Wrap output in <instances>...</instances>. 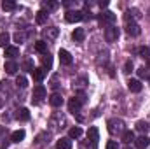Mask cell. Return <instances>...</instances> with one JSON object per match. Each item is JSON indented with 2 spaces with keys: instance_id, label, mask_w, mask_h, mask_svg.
<instances>
[{
  "instance_id": "obj_33",
  "label": "cell",
  "mask_w": 150,
  "mask_h": 149,
  "mask_svg": "<svg viewBox=\"0 0 150 149\" xmlns=\"http://www.w3.org/2000/svg\"><path fill=\"white\" fill-rule=\"evenodd\" d=\"M25 34H23V32H16V34H14V40H16V42H19V44H23V42H25Z\"/></svg>"
},
{
  "instance_id": "obj_11",
  "label": "cell",
  "mask_w": 150,
  "mask_h": 149,
  "mask_svg": "<svg viewBox=\"0 0 150 149\" xmlns=\"http://www.w3.org/2000/svg\"><path fill=\"white\" fill-rule=\"evenodd\" d=\"M49 104H51L52 107H61V105H63V97H61L59 93H52V95L49 97Z\"/></svg>"
},
{
  "instance_id": "obj_19",
  "label": "cell",
  "mask_w": 150,
  "mask_h": 149,
  "mask_svg": "<svg viewBox=\"0 0 150 149\" xmlns=\"http://www.w3.org/2000/svg\"><path fill=\"white\" fill-rule=\"evenodd\" d=\"M72 39H74L75 42H82V40L86 39V32H84V28H75L74 34H72Z\"/></svg>"
},
{
  "instance_id": "obj_15",
  "label": "cell",
  "mask_w": 150,
  "mask_h": 149,
  "mask_svg": "<svg viewBox=\"0 0 150 149\" xmlns=\"http://www.w3.org/2000/svg\"><path fill=\"white\" fill-rule=\"evenodd\" d=\"M149 144H150V140H149V137H145V135H142V137L134 139V146H136L138 149H145V148H149Z\"/></svg>"
},
{
  "instance_id": "obj_26",
  "label": "cell",
  "mask_w": 150,
  "mask_h": 149,
  "mask_svg": "<svg viewBox=\"0 0 150 149\" xmlns=\"http://www.w3.org/2000/svg\"><path fill=\"white\" fill-rule=\"evenodd\" d=\"M82 135V130L79 128V126H74V128H70V132H68V139H79Z\"/></svg>"
},
{
  "instance_id": "obj_21",
  "label": "cell",
  "mask_w": 150,
  "mask_h": 149,
  "mask_svg": "<svg viewBox=\"0 0 150 149\" xmlns=\"http://www.w3.org/2000/svg\"><path fill=\"white\" fill-rule=\"evenodd\" d=\"M25 130H16V132H12V135H11V140L12 142H21L23 139H25Z\"/></svg>"
},
{
  "instance_id": "obj_40",
  "label": "cell",
  "mask_w": 150,
  "mask_h": 149,
  "mask_svg": "<svg viewBox=\"0 0 150 149\" xmlns=\"http://www.w3.org/2000/svg\"><path fill=\"white\" fill-rule=\"evenodd\" d=\"M138 75H140V77L143 79V77H149V72H147L145 69H140V70H138Z\"/></svg>"
},
{
  "instance_id": "obj_41",
  "label": "cell",
  "mask_w": 150,
  "mask_h": 149,
  "mask_svg": "<svg viewBox=\"0 0 150 149\" xmlns=\"http://www.w3.org/2000/svg\"><path fill=\"white\" fill-rule=\"evenodd\" d=\"M98 5L103 9V7H108V0H101V2H98Z\"/></svg>"
},
{
  "instance_id": "obj_8",
  "label": "cell",
  "mask_w": 150,
  "mask_h": 149,
  "mask_svg": "<svg viewBox=\"0 0 150 149\" xmlns=\"http://www.w3.org/2000/svg\"><path fill=\"white\" fill-rule=\"evenodd\" d=\"M87 140L91 144H96L100 140V132H98L96 126H89V130H87Z\"/></svg>"
},
{
  "instance_id": "obj_24",
  "label": "cell",
  "mask_w": 150,
  "mask_h": 149,
  "mask_svg": "<svg viewBox=\"0 0 150 149\" xmlns=\"http://www.w3.org/2000/svg\"><path fill=\"white\" fill-rule=\"evenodd\" d=\"M122 140H124L126 144H131V142H134V133H133L131 130H126V132L122 133Z\"/></svg>"
},
{
  "instance_id": "obj_22",
  "label": "cell",
  "mask_w": 150,
  "mask_h": 149,
  "mask_svg": "<svg viewBox=\"0 0 150 149\" xmlns=\"http://www.w3.org/2000/svg\"><path fill=\"white\" fill-rule=\"evenodd\" d=\"M56 148L58 149H72V140L70 139H59L56 142Z\"/></svg>"
},
{
  "instance_id": "obj_5",
  "label": "cell",
  "mask_w": 150,
  "mask_h": 149,
  "mask_svg": "<svg viewBox=\"0 0 150 149\" xmlns=\"http://www.w3.org/2000/svg\"><path fill=\"white\" fill-rule=\"evenodd\" d=\"M86 16H84V12L82 11H68L67 14H65V19L68 21V23H79V21H82Z\"/></svg>"
},
{
  "instance_id": "obj_35",
  "label": "cell",
  "mask_w": 150,
  "mask_h": 149,
  "mask_svg": "<svg viewBox=\"0 0 150 149\" xmlns=\"http://www.w3.org/2000/svg\"><path fill=\"white\" fill-rule=\"evenodd\" d=\"M107 149H120V146H119L117 140H108L107 142Z\"/></svg>"
},
{
  "instance_id": "obj_39",
  "label": "cell",
  "mask_w": 150,
  "mask_h": 149,
  "mask_svg": "<svg viewBox=\"0 0 150 149\" xmlns=\"http://www.w3.org/2000/svg\"><path fill=\"white\" fill-rule=\"evenodd\" d=\"M9 146V139H0V149H5Z\"/></svg>"
},
{
  "instance_id": "obj_4",
  "label": "cell",
  "mask_w": 150,
  "mask_h": 149,
  "mask_svg": "<svg viewBox=\"0 0 150 149\" xmlns=\"http://www.w3.org/2000/svg\"><path fill=\"white\" fill-rule=\"evenodd\" d=\"M115 14H113L112 11H105V12H101L100 14V23L103 25V27H113L115 25Z\"/></svg>"
},
{
  "instance_id": "obj_42",
  "label": "cell",
  "mask_w": 150,
  "mask_h": 149,
  "mask_svg": "<svg viewBox=\"0 0 150 149\" xmlns=\"http://www.w3.org/2000/svg\"><path fill=\"white\" fill-rule=\"evenodd\" d=\"M147 65H149V69H150V58H149V60H147Z\"/></svg>"
},
{
  "instance_id": "obj_23",
  "label": "cell",
  "mask_w": 150,
  "mask_h": 149,
  "mask_svg": "<svg viewBox=\"0 0 150 149\" xmlns=\"http://www.w3.org/2000/svg\"><path fill=\"white\" fill-rule=\"evenodd\" d=\"M35 49L40 54H47V42L45 40H37L35 42Z\"/></svg>"
},
{
  "instance_id": "obj_18",
  "label": "cell",
  "mask_w": 150,
  "mask_h": 149,
  "mask_svg": "<svg viewBox=\"0 0 150 149\" xmlns=\"http://www.w3.org/2000/svg\"><path fill=\"white\" fill-rule=\"evenodd\" d=\"M5 56H7V58H16V56H19V47H16V46H7V47H5Z\"/></svg>"
},
{
  "instance_id": "obj_31",
  "label": "cell",
  "mask_w": 150,
  "mask_h": 149,
  "mask_svg": "<svg viewBox=\"0 0 150 149\" xmlns=\"http://www.w3.org/2000/svg\"><path fill=\"white\" fill-rule=\"evenodd\" d=\"M42 65H44V69H45V67L49 69V67L52 65V58H51L49 54H44V56H42Z\"/></svg>"
},
{
  "instance_id": "obj_28",
  "label": "cell",
  "mask_w": 150,
  "mask_h": 149,
  "mask_svg": "<svg viewBox=\"0 0 150 149\" xmlns=\"http://www.w3.org/2000/svg\"><path fill=\"white\" fill-rule=\"evenodd\" d=\"M9 34L7 32H2L0 34V47H7V44H9Z\"/></svg>"
},
{
  "instance_id": "obj_6",
  "label": "cell",
  "mask_w": 150,
  "mask_h": 149,
  "mask_svg": "<svg viewBox=\"0 0 150 149\" xmlns=\"http://www.w3.org/2000/svg\"><path fill=\"white\" fill-rule=\"evenodd\" d=\"M105 39L107 42H115L119 39V28L113 25V27H107L105 28Z\"/></svg>"
},
{
  "instance_id": "obj_29",
  "label": "cell",
  "mask_w": 150,
  "mask_h": 149,
  "mask_svg": "<svg viewBox=\"0 0 150 149\" xmlns=\"http://www.w3.org/2000/svg\"><path fill=\"white\" fill-rule=\"evenodd\" d=\"M16 84H18L19 88H26V86H28V81H26L25 75H18V77H16Z\"/></svg>"
},
{
  "instance_id": "obj_3",
  "label": "cell",
  "mask_w": 150,
  "mask_h": 149,
  "mask_svg": "<svg viewBox=\"0 0 150 149\" xmlns=\"http://www.w3.org/2000/svg\"><path fill=\"white\" fill-rule=\"evenodd\" d=\"M124 21H126V32L131 35V37H136V35H140V25L133 19V16H131V12H126V16H124Z\"/></svg>"
},
{
  "instance_id": "obj_9",
  "label": "cell",
  "mask_w": 150,
  "mask_h": 149,
  "mask_svg": "<svg viewBox=\"0 0 150 149\" xmlns=\"http://www.w3.org/2000/svg\"><path fill=\"white\" fill-rule=\"evenodd\" d=\"M58 56H59V62H61L63 65H72V54H70L67 49H59Z\"/></svg>"
},
{
  "instance_id": "obj_12",
  "label": "cell",
  "mask_w": 150,
  "mask_h": 149,
  "mask_svg": "<svg viewBox=\"0 0 150 149\" xmlns=\"http://www.w3.org/2000/svg\"><path fill=\"white\" fill-rule=\"evenodd\" d=\"M127 88H129V91H133V93H140V91H142V82H140L138 79H129Z\"/></svg>"
},
{
  "instance_id": "obj_32",
  "label": "cell",
  "mask_w": 150,
  "mask_h": 149,
  "mask_svg": "<svg viewBox=\"0 0 150 149\" xmlns=\"http://www.w3.org/2000/svg\"><path fill=\"white\" fill-rule=\"evenodd\" d=\"M44 7L47 9V12L54 11V9H58V2H44Z\"/></svg>"
},
{
  "instance_id": "obj_13",
  "label": "cell",
  "mask_w": 150,
  "mask_h": 149,
  "mask_svg": "<svg viewBox=\"0 0 150 149\" xmlns=\"http://www.w3.org/2000/svg\"><path fill=\"white\" fill-rule=\"evenodd\" d=\"M47 18H49V12H47L45 9H42V11L37 12L35 21H37V25H45V23H47Z\"/></svg>"
},
{
  "instance_id": "obj_36",
  "label": "cell",
  "mask_w": 150,
  "mask_h": 149,
  "mask_svg": "<svg viewBox=\"0 0 150 149\" xmlns=\"http://www.w3.org/2000/svg\"><path fill=\"white\" fill-rule=\"evenodd\" d=\"M25 69H26L28 72H33V70H35V67H33L32 60H26V63H25Z\"/></svg>"
},
{
  "instance_id": "obj_7",
  "label": "cell",
  "mask_w": 150,
  "mask_h": 149,
  "mask_svg": "<svg viewBox=\"0 0 150 149\" xmlns=\"http://www.w3.org/2000/svg\"><path fill=\"white\" fill-rule=\"evenodd\" d=\"M42 35H44L45 40H54V39L59 35V30L56 27H49V28H44L42 30Z\"/></svg>"
},
{
  "instance_id": "obj_16",
  "label": "cell",
  "mask_w": 150,
  "mask_h": 149,
  "mask_svg": "<svg viewBox=\"0 0 150 149\" xmlns=\"http://www.w3.org/2000/svg\"><path fill=\"white\" fill-rule=\"evenodd\" d=\"M16 119L18 121H28L30 119V112H28V109H18L16 111Z\"/></svg>"
},
{
  "instance_id": "obj_25",
  "label": "cell",
  "mask_w": 150,
  "mask_h": 149,
  "mask_svg": "<svg viewBox=\"0 0 150 149\" xmlns=\"http://www.w3.org/2000/svg\"><path fill=\"white\" fill-rule=\"evenodd\" d=\"M2 9L7 11V12H11V11L16 9V4H14L12 0H4V2H2Z\"/></svg>"
},
{
  "instance_id": "obj_17",
  "label": "cell",
  "mask_w": 150,
  "mask_h": 149,
  "mask_svg": "<svg viewBox=\"0 0 150 149\" xmlns=\"http://www.w3.org/2000/svg\"><path fill=\"white\" fill-rule=\"evenodd\" d=\"M18 63L16 62H12V60H9V62H5V72L7 74H11V75H14L16 72H18Z\"/></svg>"
},
{
  "instance_id": "obj_27",
  "label": "cell",
  "mask_w": 150,
  "mask_h": 149,
  "mask_svg": "<svg viewBox=\"0 0 150 149\" xmlns=\"http://www.w3.org/2000/svg\"><path fill=\"white\" fill-rule=\"evenodd\" d=\"M136 130L142 132V133H147V132H149V123H147V121H138V123H136Z\"/></svg>"
},
{
  "instance_id": "obj_30",
  "label": "cell",
  "mask_w": 150,
  "mask_h": 149,
  "mask_svg": "<svg viewBox=\"0 0 150 149\" xmlns=\"http://www.w3.org/2000/svg\"><path fill=\"white\" fill-rule=\"evenodd\" d=\"M138 54L149 60V58H150V49H149V47H147V46H142V47L138 49Z\"/></svg>"
},
{
  "instance_id": "obj_10",
  "label": "cell",
  "mask_w": 150,
  "mask_h": 149,
  "mask_svg": "<svg viewBox=\"0 0 150 149\" xmlns=\"http://www.w3.org/2000/svg\"><path fill=\"white\" fill-rule=\"evenodd\" d=\"M45 93H47V91H45V88H44L42 84H37V86L33 88V98H35L37 102H40L42 98H45Z\"/></svg>"
},
{
  "instance_id": "obj_37",
  "label": "cell",
  "mask_w": 150,
  "mask_h": 149,
  "mask_svg": "<svg viewBox=\"0 0 150 149\" xmlns=\"http://www.w3.org/2000/svg\"><path fill=\"white\" fill-rule=\"evenodd\" d=\"M58 86H59V84H58V75H54V77L51 79V88H52V90H58Z\"/></svg>"
},
{
  "instance_id": "obj_20",
  "label": "cell",
  "mask_w": 150,
  "mask_h": 149,
  "mask_svg": "<svg viewBox=\"0 0 150 149\" xmlns=\"http://www.w3.org/2000/svg\"><path fill=\"white\" fill-rule=\"evenodd\" d=\"M32 75H33V79H35L37 82H40V81H44V77H45V69H44V67H38V69H35V70L32 72Z\"/></svg>"
},
{
  "instance_id": "obj_2",
  "label": "cell",
  "mask_w": 150,
  "mask_h": 149,
  "mask_svg": "<svg viewBox=\"0 0 150 149\" xmlns=\"http://www.w3.org/2000/svg\"><path fill=\"white\" fill-rule=\"evenodd\" d=\"M67 125V117L61 114V112H54L51 117H49V126L52 132H58V130H63Z\"/></svg>"
},
{
  "instance_id": "obj_34",
  "label": "cell",
  "mask_w": 150,
  "mask_h": 149,
  "mask_svg": "<svg viewBox=\"0 0 150 149\" xmlns=\"http://www.w3.org/2000/svg\"><path fill=\"white\" fill-rule=\"evenodd\" d=\"M75 98H77L80 104H84V102H86V93H84V91H77V93H75Z\"/></svg>"
},
{
  "instance_id": "obj_38",
  "label": "cell",
  "mask_w": 150,
  "mask_h": 149,
  "mask_svg": "<svg viewBox=\"0 0 150 149\" xmlns=\"http://www.w3.org/2000/svg\"><path fill=\"white\" fill-rule=\"evenodd\" d=\"M131 70H133V63H131V62H126V65H124V72L129 74Z\"/></svg>"
},
{
  "instance_id": "obj_14",
  "label": "cell",
  "mask_w": 150,
  "mask_h": 149,
  "mask_svg": "<svg viewBox=\"0 0 150 149\" xmlns=\"http://www.w3.org/2000/svg\"><path fill=\"white\" fill-rule=\"evenodd\" d=\"M80 107H82V104H80V102H79V100H77V98H70V100H68V111L70 112H74V114H77V112L80 111Z\"/></svg>"
},
{
  "instance_id": "obj_1",
  "label": "cell",
  "mask_w": 150,
  "mask_h": 149,
  "mask_svg": "<svg viewBox=\"0 0 150 149\" xmlns=\"http://www.w3.org/2000/svg\"><path fill=\"white\" fill-rule=\"evenodd\" d=\"M107 126H108L110 135H122V133L126 132V125H124V121L119 119V117H112V119H108Z\"/></svg>"
}]
</instances>
